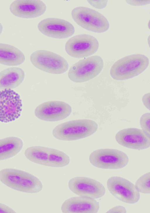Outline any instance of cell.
<instances>
[{
	"label": "cell",
	"mask_w": 150,
	"mask_h": 213,
	"mask_svg": "<svg viewBox=\"0 0 150 213\" xmlns=\"http://www.w3.org/2000/svg\"><path fill=\"white\" fill-rule=\"evenodd\" d=\"M70 162L69 156L64 152L50 148L47 166L59 167L68 165Z\"/></svg>",
	"instance_id": "cell-21"
},
{
	"label": "cell",
	"mask_w": 150,
	"mask_h": 213,
	"mask_svg": "<svg viewBox=\"0 0 150 213\" xmlns=\"http://www.w3.org/2000/svg\"><path fill=\"white\" fill-rule=\"evenodd\" d=\"M68 185L71 191L80 196L97 199L103 197L105 192L101 183L88 177H74L69 181Z\"/></svg>",
	"instance_id": "cell-11"
},
{
	"label": "cell",
	"mask_w": 150,
	"mask_h": 213,
	"mask_svg": "<svg viewBox=\"0 0 150 213\" xmlns=\"http://www.w3.org/2000/svg\"><path fill=\"white\" fill-rule=\"evenodd\" d=\"M150 173L147 172L140 177L136 181L135 186L139 192L150 193Z\"/></svg>",
	"instance_id": "cell-22"
},
{
	"label": "cell",
	"mask_w": 150,
	"mask_h": 213,
	"mask_svg": "<svg viewBox=\"0 0 150 213\" xmlns=\"http://www.w3.org/2000/svg\"><path fill=\"white\" fill-rule=\"evenodd\" d=\"M103 66L102 58L97 55L80 60L73 64L68 73L69 78L72 81L79 83L90 80L97 76Z\"/></svg>",
	"instance_id": "cell-6"
},
{
	"label": "cell",
	"mask_w": 150,
	"mask_h": 213,
	"mask_svg": "<svg viewBox=\"0 0 150 213\" xmlns=\"http://www.w3.org/2000/svg\"><path fill=\"white\" fill-rule=\"evenodd\" d=\"M149 94L145 95L143 97V102L145 106L149 109Z\"/></svg>",
	"instance_id": "cell-28"
},
{
	"label": "cell",
	"mask_w": 150,
	"mask_h": 213,
	"mask_svg": "<svg viewBox=\"0 0 150 213\" xmlns=\"http://www.w3.org/2000/svg\"><path fill=\"white\" fill-rule=\"evenodd\" d=\"M99 42L96 38L89 35H75L69 39L65 46V51L70 56L82 58L90 56L98 50Z\"/></svg>",
	"instance_id": "cell-10"
},
{
	"label": "cell",
	"mask_w": 150,
	"mask_h": 213,
	"mask_svg": "<svg viewBox=\"0 0 150 213\" xmlns=\"http://www.w3.org/2000/svg\"><path fill=\"white\" fill-rule=\"evenodd\" d=\"M16 213V212L8 206L0 203V213Z\"/></svg>",
	"instance_id": "cell-27"
},
{
	"label": "cell",
	"mask_w": 150,
	"mask_h": 213,
	"mask_svg": "<svg viewBox=\"0 0 150 213\" xmlns=\"http://www.w3.org/2000/svg\"><path fill=\"white\" fill-rule=\"evenodd\" d=\"M116 141L129 148L141 150L150 146V139L142 129L136 128H125L119 131L115 135Z\"/></svg>",
	"instance_id": "cell-14"
},
{
	"label": "cell",
	"mask_w": 150,
	"mask_h": 213,
	"mask_svg": "<svg viewBox=\"0 0 150 213\" xmlns=\"http://www.w3.org/2000/svg\"><path fill=\"white\" fill-rule=\"evenodd\" d=\"M89 3L93 7L98 9L105 8L108 2V0H88Z\"/></svg>",
	"instance_id": "cell-24"
},
{
	"label": "cell",
	"mask_w": 150,
	"mask_h": 213,
	"mask_svg": "<svg viewBox=\"0 0 150 213\" xmlns=\"http://www.w3.org/2000/svg\"><path fill=\"white\" fill-rule=\"evenodd\" d=\"M24 78V72L21 68H6L0 72V89L16 88L23 82Z\"/></svg>",
	"instance_id": "cell-17"
},
{
	"label": "cell",
	"mask_w": 150,
	"mask_h": 213,
	"mask_svg": "<svg viewBox=\"0 0 150 213\" xmlns=\"http://www.w3.org/2000/svg\"><path fill=\"white\" fill-rule=\"evenodd\" d=\"M50 148L33 146L27 148L24 152L25 157L30 161L38 164L47 166Z\"/></svg>",
	"instance_id": "cell-20"
},
{
	"label": "cell",
	"mask_w": 150,
	"mask_h": 213,
	"mask_svg": "<svg viewBox=\"0 0 150 213\" xmlns=\"http://www.w3.org/2000/svg\"><path fill=\"white\" fill-rule=\"evenodd\" d=\"M23 145L22 140L16 137H9L0 140V160L15 156L20 151Z\"/></svg>",
	"instance_id": "cell-19"
},
{
	"label": "cell",
	"mask_w": 150,
	"mask_h": 213,
	"mask_svg": "<svg viewBox=\"0 0 150 213\" xmlns=\"http://www.w3.org/2000/svg\"><path fill=\"white\" fill-rule=\"evenodd\" d=\"M25 56L19 49L10 45L0 43V63L8 66L21 64Z\"/></svg>",
	"instance_id": "cell-18"
},
{
	"label": "cell",
	"mask_w": 150,
	"mask_h": 213,
	"mask_svg": "<svg viewBox=\"0 0 150 213\" xmlns=\"http://www.w3.org/2000/svg\"><path fill=\"white\" fill-rule=\"evenodd\" d=\"M30 60L36 68L50 73L62 74L68 68V63L64 58L47 50H39L33 52L30 56Z\"/></svg>",
	"instance_id": "cell-7"
},
{
	"label": "cell",
	"mask_w": 150,
	"mask_h": 213,
	"mask_svg": "<svg viewBox=\"0 0 150 213\" xmlns=\"http://www.w3.org/2000/svg\"><path fill=\"white\" fill-rule=\"evenodd\" d=\"M127 211L125 208L122 206H117L114 207L108 210L107 213H126Z\"/></svg>",
	"instance_id": "cell-26"
},
{
	"label": "cell",
	"mask_w": 150,
	"mask_h": 213,
	"mask_svg": "<svg viewBox=\"0 0 150 213\" xmlns=\"http://www.w3.org/2000/svg\"><path fill=\"white\" fill-rule=\"evenodd\" d=\"M71 112L70 105L64 102L49 101L38 106L35 111V116L43 121L55 122L64 119Z\"/></svg>",
	"instance_id": "cell-12"
},
{
	"label": "cell",
	"mask_w": 150,
	"mask_h": 213,
	"mask_svg": "<svg viewBox=\"0 0 150 213\" xmlns=\"http://www.w3.org/2000/svg\"><path fill=\"white\" fill-rule=\"evenodd\" d=\"M98 128L97 123L91 120H73L56 126L53 129L52 134L55 138L60 140H74L91 135Z\"/></svg>",
	"instance_id": "cell-2"
},
{
	"label": "cell",
	"mask_w": 150,
	"mask_h": 213,
	"mask_svg": "<svg viewBox=\"0 0 150 213\" xmlns=\"http://www.w3.org/2000/svg\"><path fill=\"white\" fill-rule=\"evenodd\" d=\"M90 163L97 168L104 169H118L126 166L129 158L124 152L112 149H101L92 152L89 157Z\"/></svg>",
	"instance_id": "cell-5"
},
{
	"label": "cell",
	"mask_w": 150,
	"mask_h": 213,
	"mask_svg": "<svg viewBox=\"0 0 150 213\" xmlns=\"http://www.w3.org/2000/svg\"><path fill=\"white\" fill-rule=\"evenodd\" d=\"M3 29V26L1 24V23H0V35Z\"/></svg>",
	"instance_id": "cell-29"
},
{
	"label": "cell",
	"mask_w": 150,
	"mask_h": 213,
	"mask_svg": "<svg viewBox=\"0 0 150 213\" xmlns=\"http://www.w3.org/2000/svg\"><path fill=\"white\" fill-rule=\"evenodd\" d=\"M22 101L19 95L11 89L0 90V121L7 123L20 116Z\"/></svg>",
	"instance_id": "cell-9"
},
{
	"label": "cell",
	"mask_w": 150,
	"mask_h": 213,
	"mask_svg": "<svg viewBox=\"0 0 150 213\" xmlns=\"http://www.w3.org/2000/svg\"><path fill=\"white\" fill-rule=\"evenodd\" d=\"M150 113H146L144 114L141 116L140 120L142 130L149 138H150Z\"/></svg>",
	"instance_id": "cell-23"
},
{
	"label": "cell",
	"mask_w": 150,
	"mask_h": 213,
	"mask_svg": "<svg viewBox=\"0 0 150 213\" xmlns=\"http://www.w3.org/2000/svg\"><path fill=\"white\" fill-rule=\"evenodd\" d=\"M107 187L113 195L122 202L134 204L139 200V192L135 185L123 178L115 176L109 178Z\"/></svg>",
	"instance_id": "cell-8"
},
{
	"label": "cell",
	"mask_w": 150,
	"mask_h": 213,
	"mask_svg": "<svg viewBox=\"0 0 150 213\" xmlns=\"http://www.w3.org/2000/svg\"><path fill=\"white\" fill-rule=\"evenodd\" d=\"M99 204L95 199L79 196L69 198L64 202L61 207L63 213H97Z\"/></svg>",
	"instance_id": "cell-16"
},
{
	"label": "cell",
	"mask_w": 150,
	"mask_h": 213,
	"mask_svg": "<svg viewBox=\"0 0 150 213\" xmlns=\"http://www.w3.org/2000/svg\"><path fill=\"white\" fill-rule=\"evenodd\" d=\"M72 18L79 25L95 33L105 32L110 25L107 18L97 11L87 7L78 6L71 13Z\"/></svg>",
	"instance_id": "cell-4"
},
{
	"label": "cell",
	"mask_w": 150,
	"mask_h": 213,
	"mask_svg": "<svg viewBox=\"0 0 150 213\" xmlns=\"http://www.w3.org/2000/svg\"><path fill=\"white\" fill-rule=\"evenodd\" d=\"M0 180L13 189L29 193H37L43 188L41 181L35 176L19 169L6 168L0 171Z\"/></svg>",
	"instance_id": "cell-1"
},
{
	"label": "cell",
	"mask_w": 150,
	"mask_h": 213,
	"mask_svg": "<svg viewBox=\"0 0 150 213\" xmlns=\"http://www.w3.org/2000/svg\"><path fill=\"white\" fill-rule=\"evenodd\" d=\"M38 28L42 34L58 39L69 37L74 33V28L69 22L56 18H48L41 21Z\"/></svg>",
	"instance_id": "cell-13"
},
{
	"label": "cell",
	"mask_w": 150,
	"mask_h": 213,
	"mask_svg": "<svg viewBox=\"0 0 150 213\" xmlns=\"http://www.w3.org/2000/svg\"><path fill=\"white\" fill-rule=\"evenodd\" d=\"M9 9L11 13L16 16L31 18L43 14L46 10V6L40 0H16L11 4Z\"/></svg>",
	"instance_id": "cell-15"
},
{
	"label": "cell",
	"mask_w": 150,
	"mask_h": 213,
	"mask_svg": "<svg viewBox=\"0 0 150 213\" xmlns=\"http://www.w3.org/2000/svg\"><path fill=\"white\" fill-rule=\"evenodd\" d=\"M126 2L128 4L134 6H143L150 4L149 0H126Z\"/></svg>",
	"instance_id": "cell-25"
},
{
	"label": "cell",
	"mask_w": 150,
	"mask_h": 213,
	"mask_svg": "<svg viewBox=\"0 0 150 213\" xmlns=\"http://www.w3.org/2000/svg\"><path fill=\"white\" fill-rule=\"evenodd\" d=\"M148 57L141 54H132L119 59L112 66L110 74L114 79L121 80L138 75L148 67Z\"/></svg>",
	"instance_id": "cell-3"
}]
</instances>
